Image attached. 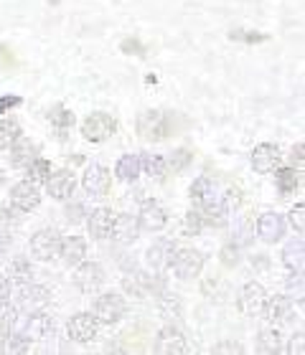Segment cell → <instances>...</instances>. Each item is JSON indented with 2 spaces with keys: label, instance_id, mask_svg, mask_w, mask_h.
<instances>
[{
  "label": "cell",
  "instance_id": "1",
  "mask_svg": "<svg viewBox=\"0 0 305 355\" xmlns=\"http://www.w3.org/2000/svg\"><path fill=\"white\" fill-rule=\"evenodd\" d=\"M191 200L199 208L204 223L208 226H224L226 223V200L224 196H219L214 188V183L208 178H196L191 185Z\"/></svg>",
  "mask_w": 305,
  "mask_h": 355
},
{
  "label": "cell",
  "instance_id": "2",
  "mask_svg": "<svg viewBox=\"0 0 305 355\" xmlns=\"http://www.w3.org/2000/svg\"><path fill=\"white\" fill-rule=\"evenodd\" d=\"M171 132V114L160 110H148L138 117V135L145 140H163Z\"/></svg>",
  "mask_w": 305,
  "mask_h": 355
},
{
  "label": "cell",
  "instance_id": "3",
  "mask_svg": "<svg viewBox=\"0 0 305 355\" xmlns=\"http://www.w3.org/2000/svg\"><path fill=\"white\" fill-rule=\"evenodd\" d=\"M168 266H173V272L179 274L181 279H196L204 269V257L196 249H176L171 252Z\"/></svg>",
  "mask_w": 305,
  "mask_h": 355
},
{
  "label": "cell",
  "instance_id": "4",
  "mask_svg": "<svg viewBox=\"0 0 305 355\" xmlns=\"http://www.w3.org/2000/svg\"><path fill=\"white\" fill-rule=\"evenodd\" d=\"M115 132H117V122H115V117H110L107 112H94V114H90V117L82 122L84 140H90V142L110 140Z\"/></svg>",
  "mask_w": 305,
  "mask_h": 355
},
{
  "label": "cell",
  "instance_id": "5",
  "mask_svg": "<svg viewBox=\"0 0 305 355\" xmlns=\"http://www.w3.org/2000/svg\"><path fill=\"white\" fill-rule=\"evenodd\" d=\"M125 312H127L125 300L119 295H115V292H107V295H102L94 302V318H97L99 325H115V322H119V320L125 318Z\"/></svg>",
  "mask_w": 305,
  "mask_h": 355
},
{
  "label": "cell",
  "instance_id": "6",
  "mask_svg": "<svg viewBox=\"0 0 305 355\" xmlns=\"http://www.w3.org/2000/svg\"><path fill=\"white\" fill-rule=\"evenodd\" d=\"M59 246H61V239L56 231L51 229H44V231H36L33 236H31V257L38 261H51L59 257Z\"/></svg>",
  "mask_w": 305,
  "mask_h": 355
},
{
  "label": "cell",
  "instance_id": "7",
  "mask_svg": "<svg viewBox=\"0 0 305 355\" xmlns=\"http://www.w3.org/2000/svg\"><path fill=\"white\" fill-rule=\"evenodd\" d=\"M67 333L74 343H82V345H87V343L97 340L99 322H97V318H94L92 312H79V315H74V318L67 322Z\"/></svg>",
  "mask_w": 305,
  "mask_h": 355
},
{
  "label": "cell",
  "instance_id": "8",
  "mask_svg": "<svg viewBox=\"0 0 305 355\" xmlns=\"http://www.w3.org/2000/svg\"><path fill=\"white\" fill-rule=\"evenodd\" d=\"M265 302H267V289L262 287L260 282H247L245 287H242V292H239V300H237L239 310H242V315H247V318L260 315Z\"/></svg>",
  "mask_w": 305,
  "mask_h": 355
},
{
  "label": "cell",
  "instance_id": "9",
  "mask_svg": "<svg viewBox=\"0 0 305 355\" xmlns=\"http://www.w3.org/2000/svg\"><path fill=\"white\" fill-rule=\"evenodd\" d=\"M110 183H112L110 171L97 163H92L82 175V188L90 193L92 198H104L110 193Z\"/></svg>",
  "mask_w": 305,
  "mask_h": 355
},
{
  "label": "cell",
  "instance_id": "10",
  "mask_svg": "<svg viewBox=\"0 0 305 355\" xmlns=\"http://www.w3.org/2000/svg\"><path fill=\"white\" fill-rule=\"evenodd\" d=\"M74 284L82 292H97L104 284V269L97 264V261H79L74 272Z\"/></svg>",
  "mask_w": 305,
  "mask_h": 355
},
{
  "label": "cell",
  "instance_id": "11",
  "mask_svg": "<svg viewBox=\"0 0 305 355\" xmlns=\"http://www.w3.org/2000/svg\"><path fill=\"white\" fill-rule=\"evenodd\" d=\"M10 203H13L18 211H33V208L41 206V191L33 180H21L10 188Z\"/></svg>",
  "mask_w": 305,
  "mask_h": 355
},
{
  "label": "cell",
  "instance_id": "12",
  "mask_svg": "<svg viewBox=\"0 0 305 355\" xmlns=\"http://www.w3.org/2000/svg\"><path fill=\"white\" fill-rule=\"evenodd\" d=\"M280 148L277 145H270V142H262L252 150V168L254 173L260 175H267V173H275L280 168Z\"/></svg>",
  "mask_w": 305,
  "mask_h": 355
},
{
  "label": "cell",
  "instance_id": "13",
  "mask_svg": "<svg viewBox=\"0 0 305 355\" xmlns=\"http://www.w3.org/2000/svg\"><path fill=\"white\" fill-rule=\"evenodd\" d=\"M257 236L265 244H277L285 236V218L275 211H267L257 218Z\"/></svg>",
  "mask_w": 305,
  "mask_h": 355
},
{
  "label": "cell",
  "instance_id": "14",
  "mask_svg": "<svg viewBox=\"0 0 305 355\" xmlns=\"http://www.w3.org/2000/svg\"><path fill=\"white\" fill-rule=\"evenodd\" d=\"M53 330V318L44 310H33L28 312V320H26V327H23V338L26 340H46L49 333Z\"/></svg>",
  "mask_w": 305,
  "mask_h": 355
},
{
  "label": "cell",
  "instance_id": "15",
  "mask_svg": "<svg viewBox=\"0 0 305 355\" xmlns=\"http://www.w3.org/2000/svg\"><path fill=\"white\" fill-rule=\"evenodd\" d=\"M158 353H163V355H183V353H188L186 335L181 333L176 325H165L163 330L158 333Z\"/></svg>",
  "mask_w": 305,
  "mask_h": 355
},
{
  "label": "cell",
  "instance_id": "16",
  "mask_svg": "<svg viewBox=\"0 0 305 355\" xmlns=\"http://www.w3.org/2000/svg\"><path fill=\"white\" fill-rule=\"evenodd\" d=\"M51 295H49V289L46 287H38V284H21L18 289V307H23L26 312H33V310H44L46 304H49Z\"/></svg>",
  "mask_w": 305,
  "mask_h": 355
},
{
  "label": "cell",
  "instance_id": "17",
  "mask_svg": "<svg viewBox=\"0 0 305 355\" xmlns=\"http://www.w3.org/2000/svg\"><path fill=\"white\" fill-rule=\"evenodd\" d=\"M138 223H140V229H145V231H163L165 223H168V214L163 211L160 203L145 200L140 206V214H138Z\"/></svg>",
  "mask_w": 305,
  "mask_h": 355
},
{
  "label": "cell",
  "instance_id": "18",
  "mask_svg": "<svg viewBox=\"0 0 305 355\" xmlns=\"http://www.w3.org/2000/svg\"><path fill=\"white\" fill-rule=\"evenodd\" d=\"M44 185H46V193H49L53 200H67L74 196V175L69 171L51 173V175L46 178Z\"/></svg>",
  "mask_w": 305,
  "mask_h": 355
},
{
  "label": "cell",
  "instance_id": "19",
  "mask_svg": "<svg viewBox=\"0 0 305 355\" xmlns=\"http://www.w3.org/2000/svg\"><path fill=\"white\" fill-rule=\"evenodd\" d=\"M110 236L119 244H133L140 236V223L135 216H117L115 214V223H112Z\"/></svg>",
  "mask_w": 305,
  "mask_h": 355
},
{
  "label": "cell",
  "instance_id": "20",
  "mask_svg": "<svg viewBox=\"0 0 305 355\" xmlns=\"http://www.w3.org/2000/svg\"><path fill=\"white\" fill-rule=\"evenodd\" d=\"M112 223H115V214L110 208H94L87 218V231H90L92 239L102 241V239H110Z\"/></svg>",
  "mask_w": 305,
  "mask_h": 355
},
{
  "label": "cell",
  "instance_id": "21",
  "mask_svg": "<svg viewBox=\"0 0 305 355\" xmlns=\"http://www.w3.org/2000/svg\"><path fill=\"white\" fill-rule=\"evenodd\" d=\"M59 257L64 259V264L76 266L79 261H84V257H87V241H84L82 236H67V239H61Z\"/></svg>",
  "mask_w": 305,
  "mask_h": 355
},
{
  "label": "cell",
  "instance_id": "22",
  "mask_svg": "<svg viewBox=\"0 0 305 355\" xmlns=\"http://www.w3.org/2000/svg\"><path fill=\"white\" fill-rule=\"evenodd\" d=\"M290 310H292V302L288 297H267V302L262 307V315H265L267 322H283V320H288Z\"/></svg>",
  "mask_w": 305,
  "mask_h": 355
},
{
  "label": "cell",
  "instance_id": "23",
  "mask_svg": "<svg viewBox=\"0 0 305 355\" xmlns=\"http://www.w3.org/2000/svg\"><path fill=\"white\" fill-rule=\"evenodd\" d=\"M31 160H36V145H31L28 140H23V137H18V140L10 145V163L13 165H26L28 168Z\"/></svg>",
  "mask_w": 305,
  "mask_h": 355
},
{
  "label": "cell",
  "instance_id": "24",
  "mask_svg": "<svg viewBox=\"0 0 305 355\" xmlns=\"http://www.w3.org/2000/svg\"><path fill=\"white\" fill-rule=\"evenodd\" d=\"M115 175L119 178V180H125V183H130V180H135V178L140 175V155H122L117 160V165H115Z\"/></svg>",
  "mask_w": 305,
  "mask_h": 355
},
{
  "label": "cell",
  "instance_id": "25",
  "mask_svg": "<svg viewBox=\"0 0 305 355\" xmlns=\"http://www.w3.org/2000/svg\"><path fill=\"white\" fill-rule=\"evenodd\" d=\"M283 257H285V264H288L292 277H303V239L290 241V244L285 246Z\"/></svg>",
  "mask_w": 305,
  "mask_h": 355
},
{
  "label": "cell",
  "instance_id": "26",
  "mask_svg": "<svg viewBox=\"0 0 305 355\" xmlns=\"http://www.w3.org/2000/svg\"><path fill=\"white\" fill-rule=\"evenodd\" d=\"M158 312H160L165 320H179L181 315H183V302H181V297L171 295V292L160 295L158 297Z\"/></svg>",
  "mask_w": 305,
  "mask_h": 355
},
{
  "label": "cell",
  "instance_id": "27",
  "mask_svg": "<svg viewBox=\"0 0 305 355\" xmlns=\"http://www.w3.org/2000/svg\"><path fill=\"white\" fill-rule=\"evenodd\" d=\"M275 183H277V191L283 193V196H290V193L300 185V178L292 168H277Z\"/></svg>",
  "mask_w": 305,
  "mask_h": 355
},
{
  "label": "cell",
  "instance_id": "28",
  "mask_svg": "<svg viewBox=\"0 0 305 355\" xmlns=\"http://www.w3.org/2000/svg\"><path fill=\"white\" fill-rule=\"evenodd\" d=\"M165 157L163 155H142L140 157V171L145 173V175L156 178V180H163L165 175Z\"/></svg>",
  "mask_w": 305,
  "mask_h": 355
},
{
  "label": "cell",
  "instance_id": "29",
  "mask_svg": "<svg viewBox=\"0 0 305 355\" xmlns=\"http://www.w3.org/2000/svg\"><path fill=\"white\" fill-rule=\"evenodd\" d=\"M8 277H10V282H15V284H26V282L33 279V266H31L28 259H15L8 266Z\"/></svg>",
  "mask_w": 305,
  "mask_h": 355
},
{
  "label": "cell",
  "instance_id": "30",
  "mask_svg": "<svg viewBox=\"0 0 305 355\" xmlns=\"http://www.w3.org/2000/svg\"><path fill=\"white\" fill-rule=\"evenodd\" d=\"M260 350L262 353H280L283 350V335L277 327H265L260 333Z\"/></svg>",
  "mask_w": 305,
  "mask_h": 355
},
{
  "label": "cell",
  "instance_id": "31",
  "mask_svg": "<svg viewBox=\"0 0 305 355\" xmlns=\"http://www.w3.org/2000/svg\"><path fill=\"white\" fill-rule=\"evenodd\" d=\"M21 137V127L13 119H0V150L10 148Z\"/></svg>",
  "mask_w": 305,
  "mask_h": 355
},
{
  "label": "cell",
  "instance_id": "32",
  "mask_svg": "<svg viewBox=\"0 0 305 355\" xmlns=\"http://www.w3.org/2000/svg\"><path fill=\"white\" fill-rule=\"evenodd\" d=\"M28 350V340L23 338V335H15V333H6L3 335V343H0V353H26Z\"/></svg>",
  "mask_w": 305,
  "mask_h": 355
},
{
  "label": "cell",
  "instance_id": "33",
  "mask_svg": "<svg viewBox=\"0 0 305 355\" xmlns=\"http://www.w3.org/2000/svg\"><path fill=\"white\" fill-rule=\"evenodd\" d=\"M51 175V163L44 160V157H36V160H31L28 163V180L33 183H46V178Z\"/></svg>",
  "mask_w": 305,
  "mask_h": 355
},
{
  "label": "cell",
  "instance_id": "34",
  "mask_svg": "<svg viewBox=\"0 0 305 355\" xmlns=\"http://www.w3.org/2000/svg\"><path fill=\"white\" fill-rule=\"evenodd\" d=\"M49 119H51V125L56 127L59 132H67L69 127L74 125V112L67 110V107H56V110H51Z\"/></svg>",
  "mask_w": 305,
  "mask_h": 355
},
{
  "label": "cell",
  "instance_id": "35",
  "mask_svg": "<svg viewBox=\"0 0 305 355\" xmlns=\"http://www.w3.org/2000/svg\"><path fill=\"white\" fill-rule=\"evenodd\" d=\"M15 315H18V310L13 304L8 300H0V335L10 333V327L15 325Z\"/></svg>",
  "mask_w": 305,
  "mask_h": 355
},
{
  "label": "cell",
  "instance_id": "36",
  "mask_svg": "<svg viewBox=\"0 0 305 355\" xmlns=\"http://www.w3.org/2000/svg\"><path fill=\"white\" fill-rule=\"evenodd\" d=\"M204 229V218L199 211H188L186 218H183V234L186 236H196V234H201Z\"/></svg>",
  "mask_w": 305,
  "mask_h": 355
},
{
  "label": "cell",
  "instance_id": "37",
  "mask_svg": "<svg viewBox=\"0 0 305 355\" xmlns=\"http://www.w3.org/2000/svg\"><path fill=\"white\" fill-rule=\"evenodd\" d=\"M288 221H290V226L295 229V234H298V236H303V234H305V206H303V203H295V206L290 208Z\"/></svg>",
  "mask_w": 305,
  "mask_h": 355
},
{
  "label": "cell",
  "instance_id": "38",
  "mask_svg": "<svg viewBox=\"0 0 305 355\" xmlns=\"http://www.w3.org/2000/svg\"><path fill=\"white\" fill-rule=\"evenodd\" d=\"M191 160H194V155H191L188 150L181 148V150H176V153H173L171 160H168V163H165V165H171L173 173H181V171H186L188 165H191Z\"/></svg>",
  "mask_w": 305,
  "mask_h": 355
},
{
  "label": "cell",
  "instance_id": "39",
  "mask_svg": "<svg viewBox=\"0 0 305 355\" xmlns=\"http://www.w3.org/2000/svg\"><path fill=\"white\" fill-rule=\"evenodd\" d=\"M239 249L234 244H226L222 249V252H219V257H222V264L224 266H237V261H239Z\"/></svg>",
  "mask_w": 305,
  "mask_h": 355
},
{
  "label": "cell",
  "instance_id": "40",
  "mask_svg": "<svg viewBox=\"0 0 305 355\" xmlns=\"http://www.w3.org/2000/svg\"><path fill=\"white\" fill-rule=\"evenodd\" d=\"M305 333L303 330H298V335H292L290 345H288V353L290 355H305Z\"/></svg>",
  "mask_w": 305,
  "mask_h": 355
},
{
  "label": "cell",
  "instance_id": "41",
  "mask_svg": "<svg viewBox=\"0 0 305 355\" xmlns=\"http://www.w3.org/2000/svg\"><path fill=\"white\" fill-rule=\"evenodd\" d=\"M122 51L135 53V56H145V49H142L140 41H135V38H127V41H122Z\"/></svg>",
  "mask_w": 305,
  "mask_h": 355
},
{
  "label": "cell",
  "instance_id": "42",
  "mask_svg": "<svg viewBox=\"0 0 305 355\" xmlns=\"http://www.w3.org/2000/svg\"><path fill=\"white\" fill-rule=\"evenodd\" d=\"M214 353H245V348H242L239 343H234V340H224V343H219V345H216Z\"/></svg>",
  "mask_w": 305,
  "mask_h": 355
},
{
  "label": "cell",
  "instance_id": "43",
  "mask_svg": "<svg viewBox=\"0 0 305 355\" xmlns=\"http://www.w3.org/2000/svg\"><path fill=\"white\" fill-rule=\"evenodd\" d=\"M148 259H150V264H153V266L168 264V261L163 259V244H160V246H153V249L148 252Z\"/></svg>",
  "mask_w": 305,
  "mask_h": 355
},
{
  "label": "cell",
  "instance_id": "44",
  "mask_svg": "<svg viewBox=\"0 0 305 355\" xmlns=\"http://www.w3.org/2000/svg\"><path fill=\"white\" fill-rule=\"evenodd\" d=\"M305 145L303 142H298V145H295V148H292V163H298V168L300 171H303V163H305Z\"/></svg>",
  "mask_w": 305,
  "mask_h": 355
},
{
  "label": "cell",
  "instance_id": "45",
  "mask_svg": "<svg viewBox=\"0 0 305 355\" xmlns=\"http://www.w3.org/2000/svg\"><path fill=\"white\" fill-rule=\"evenodd\" d=\"M18 104H21V96H3V99H0V114L8 112L10 107H18Z\"/></svg>",
  "mask_w": 305,
  "mask_h": 355
},
{
  "label": "cell",
  "instance_id": "46",
  "mask_svg": "<svg viewBox=\"0 0 305 355\" xmlns=\"http://www.w3.org/2000/svg\"><path fill=\"white\" fill-rule=\"evenodd\" d=\"M8 295H10V279L0 277V300H8Z\"/></svg>",
  "mask_w": 305,
  "mask_h": 355
},
{
  "label": "cell",
  "instance_id": "47",
  "mask_svg": "<svg viewBox=\"0 0 305 355\" xmlns=\"http://www.w3.org/2000/svg\"><path fill=\"white\" fill-rule=\"evenodd\" d=\"M3 180H6V175H3V168H0V183H3Z\"/></svg>",
  "mask_w": 305,
  "mask_h": 355
}]
</instances>
